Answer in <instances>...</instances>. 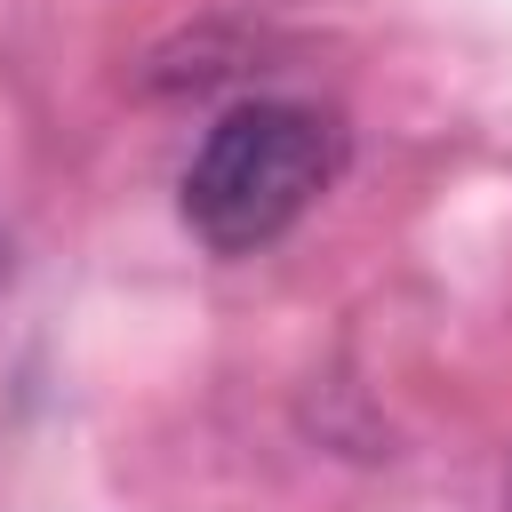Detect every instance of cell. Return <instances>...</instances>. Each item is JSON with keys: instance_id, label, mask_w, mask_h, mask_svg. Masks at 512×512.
I'll return each instance as SVG.
<instances>
[{"instance_id": "cell-2", "label": "cell", "mask_w": 512, "mask_h": 512, "mask_svg": "<svg viewBox=\"0 0 512 512\" xmlns=\"http://www.w3.org/2000/svg\"><path fill=\"white\" fill-rule=\"evenodd\" d=\"M504 496H512V488H504Z\"/></svg>"}, {"instance_id": "cell-1", "label": "cell", "mask_w": 512, "mask_h": 512, "mask_svg": "<svg viewBox=\"0 0 512 512\" xmlns=\"http://www.w3.org/2000/svg\"><path fill=\"white\" fill-rule=\"evenodd\" d=\"M344 168V128L312 104H240L224 112L192 168H184V224L216 248V256H248L264 240H280Z\"/></svg>"}]
</instances>
